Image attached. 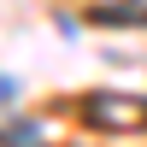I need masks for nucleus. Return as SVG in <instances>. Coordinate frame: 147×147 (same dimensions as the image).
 I'll return each instance as SVG.
<instances>
[{
    "label": "nucleus",
    "mask_w": 147,
    "mask_h": 147,
    "mask_svg": "<svg viewBox=\"0 0 147 147\" xmlns=\"http://www.w3.org/2000/svg\"><path fill=\"white\" fill-rule=\"evenodd\" d=\"M0 100H18V77H0Z\"/></svg>",
    "instance_id": "obj_1"
}]
</instances>
